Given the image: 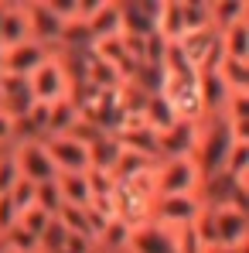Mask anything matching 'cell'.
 I'll list each match as a JSON object with an SVG mask.
<instances>
[{
    "label": "cell",
    "instance_id": "6da1fadb",
    "mask_svg": "<svg viewBox=\"0 0 249 253\" xmlns=\"http://www.w3.org/2000/svg\"><path fill=\"white\" fill-rule=\"evenodd\" d=\"M232 144H236L232 130H229V120L222 113L198 120V137H195L191 158H195V165L202 171V181L212 178V174H218V171H225V158H229Z\"/></svg>",
    "mask_w": 249,
    "mask_h": 253
},
{
    "label": "cell",
    "instance_id": "7a4b0ae2",
    "mask_svg": "<svg viewBox=\"0 0 249 253\" xmlns=\"http://www.w3.org/2000/svg\"><path fill=\"white\" fill-rule=\"evenodd\" d=\"M202 188V171L195 158H167L154 165V199L164 195H198Z\"/></svg>",
    "mask_w": 249,
    "mask_h": 253
},
{
    "label": "cell",
    "instance_id": "3957f363",
    "mask_svg": "<svg viewBox=\"0 0 249 253\" xmlns=\"http://www.w3.org/2000/svg\"><path fill=\"white\" fill-rule=\"evenodd\" d=\"M28 85H31V99L41 103V106H51L58 99H65L72 92V72L65 65V58L58 51H51L41 65L28 76Z\"/></svg>",
    "mask_w": 249,
    "mask_h": 253
},
{
    "label": "cell",
    "instance_id": "277c9868",
    "mask_svg": "<svg viewBox=\"0 0 249 253\" xmlns=\"http://www.w3.org/2000/svg\"><path fill=\"white\" fill-rule=\"evenodd\" d=\"M208 212V226H212V250L215 247H225V250H236V247H246L249 240V215L232 206H205Z\"/></svg>",
    "mask_w": 249,
    "mask_h": 253
},
{
    "label": "cell",
    "instance_id": "5b68a950",
    "mask_svg": "<svg viewBox=\"0 0 249 253\" xmlns=\"http://www.w3.org/2000/svg\"><path fill=\"white\" fill-rule=\"evenodd\" d=\"M10 158H14V165L21 171V178L31 181V185H44V181L58 178V171H55L51 158H48L44 140H14L10 144Z\"/></svg>",
    "mask_w": 249,
    "mask_h": 253
},
{
    "label": "cell",
    "instance_id": "8992f818",
    "mask_svg": "<svg viewBox=\"0 0 249 253\" xmlns=\"http://www.w3.org/2000/svg\"><path fill=\"white\" fill-rule=\"evenodd\" d=\"M44 147H48V158H51V165H55L58 174H85V171L92 168V161H89V144L79 140L75 133L48 137Z\"/></svg>",
    "mask_w": 249,
    "mask_h": 253
},
{
    "label": "cell",
    "instance_id": "52a82bcc",
    "mask_svg": "<svg viewBox=\"0 0 249 253\" xmlns=\"http://www.w3.org/2000/svg\"><path fill=\"white\" fill-rule=\"evenodd\" d=\"M202 209H205V202L198 195H164V199H154L150 219L167 229H181V226H191L202 215Z\"/></svg>",
    "mask_w": 249,
    "mask_h": 253
},
{
    "label": "cell",
    "instance_id": "ba28073f",
    "mask_svg": "<svg viewBox=\"0 0 249 253\" xmlns=\"http://www.w3.org/2000/svg\"><path fill=\"white\" fill-rule=\"evenodd\" d=\"M89 31L92 42L99 38H109V35H120L123 31V21H120V3L113 0H92V3H82V17H79Z\"/></svg>",
    "mask_w": 249,
    "mask_h": 253
},
{
    "label": "cell",
    "instance_id": "9c48e42d",
    "mask_svg": "<svg viewBox=\"0 0 249 253\" xmlns=\"http://www.w3.org/2000/svg\"><path fill=\"white\" fill-rule=\"evenodd\" d=\"M126 253H178L174 250V229L147 219L130 229L126 236Z\"/></svg>",
    "mask_w": 249,
    "mask_h": 253
},
{
    "label": "cell",
    "instance_id": "30bf717a",
    "mask_svg": "<svg viewBox=\"0 0 249 253\" xmlns=\"http://www.w3.org/2000/svg\"><path fill=\"white\" fill-rule=\"evenodd\" d=\"M24 10H28V35H31V42H38V44H44V48H51V51H58L62 28H65V24L48 10L44 0H28Z\"/></svg>",
    "mask_w": 249,
    "mask_h": 253
},
{
    "label": "cell",
    "instance_id": "8fae6325",
    "mask_svg": "<svg viewBox=\"0 0 249 253\" xmlns=\"http://www.w3.org/2000/svg\"><path fill=\"white\" fill-rule=\"evenodd\" d=\"M48 55H51V48H44L38 42H21V44H14V48H0V72L28 79Z\"/></svg>",
    "mask_w": 249,
    "mask_h": 253
},
{
    "label": "cell",
    "instance_id": "7c38bea8",
    "mask_svg": "<svg viewBox=\"0 0 249 253\" xmlns=\"http://www.w3.org/2000/svg\"><path fill=\"white\" fill-rule=\"evenodd\" d=\"M195 137H198V124L178 120L174 126H167L164 133H157V161L188 158V154L195 151Z\"/></svg>",
    "mask_w": 249,
    "mask_h": 253
},
{
    "label": "cell",
    "instance_id": "4fadbf2b",
    "mask_svg": "<svg viewBox=\"0 0 249 253\" xmlns=\"http://www.w3.org/2000/svg\"><path fill=\"white\" fill-rule=\"evenodd\" d=\"M21 42H31L24 3H0V48H14Z\"/></svg>",
    "mask_w": 249,
    "mask_h": 253
},
{
    "label": "cell",
    "instance_id": "5bb4252c",
    "mask_svg": "<svg viewBox=\"0 0 249 253\" xmlns=\"http://www.w3.org/2000/svg\"><path fill=\"white\" fill-rule=\"evenodd\" d=\"M157 7L161 3H120V21H123V31L120 35H137V38L154 35Z\"/></svg>",
    "mask_w": 249,
    "mask_h": 253
},
{
    "label": "cell",
    "instance_id": "9a60e30c",
    "mask_svg": "<svg viewBox=\"0 0 249 253\" xmlns=\"http://www.w3.org/2000/svg\"><path fill=\"white\" fill-rule=\"evenodd\" d=\"M79 124H82V113L72 103V96H65V99H58V103L48 106V137H65V133H72Z\"/></svg>",
    "mask_w": 249,
    "mask_h": 253
},
{
    "label": "cell",
    "instance_id": "2e32d148",
    "mask_svg": "<svg viewBox=\"0 0 249 253\" xmlns=\"http://www.w3.org/2000/svg\"><path fill=\"white\" fill-rule=\"evenodd\" d=\"M55 185H58L62 206H75V209H89L92 206V192H89L85 174H58Z\"/></svg>",
    "mask_w": 249,
    "mask_h": 253
},
{
    "label": "cell",
    "instance_id": "e0dca14e",
    "mask_svg": "<svg viewBox=\"0 0 249 253\" xmlns=\"http://www.w3.org/2000/svg\"><path fill=\"white\" fill-rule=\"evenodd\" d=\"M154 35H161L167 44L178 42L184 35V24H181V0H164L157 7V17H154Z\"/></svg>",
    "mask_w": 249,
    "mask_h": 253
},
{
    "label": "cell",
    "instance_id": "ac0fdd59",
    "mask_svg": "<svg viewBox=\"0 0 249 253\" xmlns=\"http://www.w3.org/2000/svg\"><path fill=\"white\" fill-rule=\"evenodd\" d=\"M218 42H222V55L225 58L249 62V21H239V24L218 31Z\"/></svg>",
    "mask_w": 249,
    "mask_h": 253
},
{
    "label": "cell",
    "instance_id": "d6986e66",
    "mask_svg": "<svg viewBox=\"0 0 249 253\" xmlns=\"http://www.w3.org/2000/svg\"><path fill=\"white\" fill-rule=\"evenodd\" d=\"M215 76L229 92H249V62H236V58H222Z\"/></svg>",
    "mask_w": 249,
    "mask_h": 253
},
{
    "label": "cell",
    "instance_id": "ffe728a7",
    "mask_svg": "<svg viewBox=\"0 0 249 253\" xmlns=\"http://www.w3.org/2000/svg\"><path fill=\"white\" fill-rule=\"evenodd\" d=\"M212 7V28L215 31H225L239 21H249V3L243 0H225V3H208Z\"/></svg>",
    "mask_w": 249,
    "mask_h": 253
},
{
    "label": "cell",
    "instance_id": "44dd1931",
    "mask_svg": "<svg viewBox=\"0 0 249 253\" xmlns=\"http://www.w3.org/2000/svg\"><path fill=\"white\" fill-rule=\"evenodd\" d=\"M140 117H143V124L150 126V130H157V133H164L167 126L178 124V117H174V110H171V103H167L164 96H150Z\"/></svg>",
    "mask_w": 249,
    "mask_h": 253
},
{
    "label": "cell",
    "instance_id": "7402d4cb",
    "mask_svg": "<svg viewBox=\"0 0 249 253\" xmlns=\"http://www.w3.org/2000/svg\"><path fill=\"white\" fill-rule=\"evenodd\" d=\"M181 24H184V35L212 31V7H208V0H195V3L181 0Z\"/></svg>",
    "mask_w": 249,
    "mask_h": 253
},
{
    "label": "cell",
    "instance_id": "603a6c76",
    "mask_svg": "<svg viewBox=\"0 0 249 253\" xmlns=\"http://www.w3.org/2000/svg\"><path fill=\"white\" fill-rule=\"evenodd\" d=\"M55 219L65 226V233L92 240V233H89V219H85V209H75V206H62V209L55 212Z\"/></svg>",
    "mask_w": 249,
    "mask_h": 253
},
{
    "label": "cell",
    "instance_id": "cb8c5ba5",
    "mask_svg": "<svg viewBox=\"0 0 249 253\" xmlns=\"http://www.w3.org/2000/svg\"><path fill=\"white\" fill-rule=\"evenodd\" d=\"M0 247L10 250V253H41L38 240H35L31 233H24L21 226H14L10 233H3V236H0Z\"/></svg>",
    "mask_w": 249,
    "mask_h": 253
},
{
    "label": "cell",
    "instance_id": "d4e9b609",
    "mask_svg": "<svg viewBox=\"0 0 249 253\" xmlns=\"http://www.w3.org/2000/svg\"><path fill=\"white\" fill-rule=\"evenodd\" d=\"M48 222H51V215H48L44 209H38V206H31V209H24L21 215H17V226H21L24 233H31L35 240L44 233V226H48Z\"/></svg>",
    "mask_w": 249,
    "mask_h": 253
},
{
    "label": "cell",
    "instance_id": "484cf974",
    "mask_svg": "<svg viewBox=\"0 0 249 253\" xmlns=\"http://www.w3.org/2000/svg\"><path fill=\"white\" fill-rule=\"evenodd\" d=\"M35 206L44 209L48 215H55V212L62 209V195H58V185L55 181H44V185L35 188Z\"/></svg>",
    "mask_w": 249,
    "mask_h": 253
},
{
    "label": "cell",
    "instance_id": "4316f807",
    "mask_svg": "<svg viewBox=\"0 0 249 253\" xmlns=\"http://www.w3.org/2000/svg\"><path fill=\"white\" fill-rule=\"evenodd\" d=\"M35 188H38V185H31V181H24V178H21V181L7 192V195H10V202H14V209H17V215L35 206Z\"/></svg>",
    "mask_w": 249,
    "mask_h": 253
},
{
    "label": "cell",
    "instance_id": "83f0119b",
    "mask_svg": "<svg viewBox=\"0 0 249 253\" xmlns=\"http://www.w3.org/2000/svg\"><path fill=\"white\" fill-rule=\"evenodd\" d=\"M17 181H21V171H17V165H14L10 151H3V154H0V195H7Z\"/></svg>",
    "mask_w": 249,
    "mask_h": 253
},
{
    "label": "cell",
    "instance_id": "f1b7e54d",
    "mask_svg": "<svg viewBox=\"0 0 249 253\" xmlns=\"http://www.w3.org/2000/svg\"><path fill=\"white\" fill-rule=\"evenodd\" d=\"M14 226H17V209H14L10 195H0V236L10 233Z\"/></svg>",
    "mask_w": 249,
    "mask_h": 253
},
{
    "label": "cell",
    "instance_id": "f546056e",
    "mask_svg": "<svg viewBox=\"0 0 249 253\" xmlns=\"http://www.w3.org/2000/svg\"><path fill=\"white\" fill-rule=\"evenodd\" d=\"M14 140H17V124L0 110V151H10Z\"/></svg>",
    "mask_w": 249,
    "mask_h": 253
},
{
    "label": "cell",
    "instance_id": "4dcf8cb0",
    "mask_svg": "<svg viewBox=\"0 0 249 253\" xmlns=\"http://www.w3.org/2000/svg\"><path fill=\"white\" fill-rule=\"evenodd\" d=\"M208 253H246V247H236V250H225V247H215V250H208Z\"/></svg>",
    "mask_w": 249,
    "mask_h": 253
},
{
    "label": "cell",
    "instance_id": "1f68e13d",
    "mask_svg": "<svg viewBox=\"0 0 249 253\" xmlns=\"http://www.w3.org/2000/svg\"><path fill=\"white\" fill-rule=\"evenodd\" d=\"M99 253H126V250H99Z\"/></svg>",
    "mask_w": 249,
    "mask_h": 253
},
{
    "label": "cell",
    "instance_id": "d6a6232c",
    "mask_svg": "<svg viewBox=\"0 0 249 253\" xmlns=\"http://www.w3.org/2000/svg\"><path fill=\"white\" fill-rule=\"evenodd\" d=\"M0 253H10V250H3V247H0Z\"/></svg>",
    "mask_w": 249,
    "mask_h": 253
},
{
    "label": "cell",
    "instance_id": "836d02e7",
    "mask_svg": "<svg viewBox=\"0 0 249 253\" xmlns=\"http://www.w3.org/2000/svg\"><path fill=\"white\" fill-rule=\"evenodd\" d=\"M92 253H99V250H92Z\"/></svg>",
    "mask_w": 249,
    "mask_h": 253
},
{
    "label": "cell",
    "instance_id": "e575fe53",
    "mask_svg": "<svg viewBox=\"0 0 249 253\" xmlns=\"http://www.w3.org/2000/svg\"><path fill=\"white\" fill-rule=\"evenodd\" d=\"M0 154H3V151H0Z\"/></svg>",
    "mask_w": 249,
    "mask_h": 253
}]
</instances>
